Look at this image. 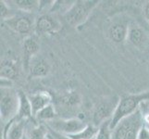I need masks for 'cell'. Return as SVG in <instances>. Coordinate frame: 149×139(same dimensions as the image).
Segmentation results:
<instances>
[{
	"mask_svg": "<svg viewBox=\"0 0 149 139\" xmlns=\"http://www.w3.org/2000/svg\"><path fill=\"white\" fill-rule=\"evenodd\" d=\"M149 100V90L138 94H125L119 98L114 114L110 120V128L113 130L122 119L134 113L143 102Z\"/></svg>",
	"mask_w": 149,
	"mask_h": 139,
	"instance_id": "6da1fadb",
	"label": "cell"
},
{
	"mask_svg": "<svg viewBox=\"0 0 149 139\" xmlns=\"http://www.w3.org/2000/svg\"><path fill=\"white\" fill-rule=\"evenodd\" d=\"M143 125V111L140 108L118 123L112 130V139H137Z\"/></svg>",
	"mask_w": 149,
	"mask_h": 139,
	"instance_id": "7a4b0ae2",
	"label": "cell"
},
{
	"mask_svg": "<svg viewBox=\"0 0 149 139\" xmlns=\"http://www.w3.org/2000/svg\"><path fill=\"white\" fill-rule=\"evenodd\" d=\"M19 108V95L13 88H1L0 117L1 122L9 123L16 119Z\"/></svg>",
	"mask_w": 149,
	"mask_h": 139,
	"instance_id": "3957f363",
	"label": "cell"
},
{
	"mask_svg": "<svg viewBox=\"0 0 149 139\" xmlns=\"http://www.w3.org/2000/svg\"><path fill=\"white\" fill-rule=\"evenodd\" d=\"M98 3L99 1H93V0L92 1L77 0L69 11L63 16L66 22L72 27H79L83 25Z\"/></svg>",
	"mask_w": 149,
	"mask_h": 139,
	"instance_id": "277c9868",
	"label": "cell"
},
{
	"mask_svg": "<svg viewBox=\"0 0 149 139\" xmlns=\"http://www.w3.org/2000/svg\"><path fill=\"white\" fill-rule=\"evenodd\" d=\"M87 126L86 123L78 118H70V119H54L47 122L48 129L65 136L74 135L84 130Z\"/></svg>",
	"mask_w": 149,
	"mask_h": 139,
	"instance_id": "5b68a950",
	"label": "cell"
},
{
	"mask_svg": "<svg viewBox=\"0 0 149 139\" xmlns=\"http://www.w3.org/2000/svg\"><path fill=\"white\" fill-rule=\"evenodd\" d=\"M119 99L116 101L103 100L97 104L93 112V124L99 127L103 122L110 121L114 114Z\"/></svg>",
	"mask_w": 149,
	"mask_h": 139,
	"instance_id": "8992f818",
	"label": "cell"
},
{
	"mask_svg": "<svg viewBox=\"0 0 149 139\" xmlns=\"http://www.w3.org/2000/svg\"><path fill=\"white\" fill-rule=\"evenodd\" d=\"M35 30L41 34H56L61 30V23L56 18L44 14L41 15L35 22Z\"/></svg>",
	"mask_w": 149,
	"mask_h": 139,
	"instance_id": "52a82bcc",
	"label": "cell"
},
{
	"mask_svg": "<svg viewBox=\"0 0 149 139\" xmlns=\"http://www.w3.org/2000/svg\"><path fill=\"white\" fill-rule=\"evenodd\" d=\"M5 22L15 33H18L20 34H28L33 27V25H35L33 20L30 17L17 16V15H15L14 17L6 20Z\"/></svg>",
	"mask_w": 149,
	"mask_h": 139,
	"instance_id": "ba28073f",
	"label": "cell"
},
{
	"mask_svg": "<svg viewBox=\"0 0 149 139\" xmlns=\"http://www.w3.org/2000/svg\"><path fill=\"white\" fill-rule=\"evenodd\" d=\"M130 24L124 20H118L113 22L109 29V36L112 42L121 44L128 39Z\"/></svg>",
	"mask_w": 149,
	"mask_h": 139,
	"instance_id": "9c48e42d",
	"label": "cell"
},
{
	"mask_svg": "<svg viewBox=\"0 0 149 139\" xmlns=\"http://www.w3.org/2000/svg\"><path fill=\"white\" fill-rule=\"evenodd\" d=\"M25 121L14 119L6 125L3 139H25Z\"/></svg>",
	"mask_w": 149,
	"mask_h": 139,
	"instance_id": "30bf717a",
	"label": "cell"
},
{
	"mask_svg": "<svg viewBox=\"0 0 149 139\" xmlns=\"http://www.w3.org/2000/svg\"><path fill=\"white\" fill-rule=\"evenodd\" d=\"M29 99L31 102V105H32L33 113L34 117L41 110H43L47 106L52 104V96L50 95V93L47 91H40L32 96H29Z\"/></svg>",
	"mask_w": 149,
	"mask_h": 139,
	"instance_id": "8fae6325",
	"label": "cell"
},
{
	"mask_svg": "<svg viewBox=\"0 0 149 139\" xmlns=\"http://www.w3.org/2000/svg\"><path fill=\"white\" fill-rule=\"evenodd\" d=\"M128 40L130 43L138 48L146 47L147 45L148 38L146 32L140 26L132 23L129 27V34H128Z\"/></svg>",
	"mask_w": 149,
	"mask_h": 139,
	"instance_id": "7c38bea8",
	"label": "cell"
},
{
	"mask_svg": "<svg viewBox=\"0 0 149 139\" xmlns=\"http://www.w3.org/2000/svg\"><path fill=\"white\" fill-rule=\"evenodd\" d=\"M19 108L17 119L19 120H27V119H33V113L29 96L25 95L23 92H19Z\"/></svg>",
	"mask_w": 149,
	"mask_h": 139,
	"instance_id": "4fadbf2b",
	"label": "cell"
},
{
	"mask_svg": "<svg viewBox=\"0 0 149 139\" xmlns=\"http://www.w3.org/2000/svg\"><path fill=\"white\" fill-rule=\"evenodd\" d=\"M39 49H40V45L34 38H33L32 36H28L24 39V41H23V54H24L25 64L27 66L33 57L38 53Z\"/></svg>",
	"mask_w": 149,
	"mask_h": 139,
	"instance_id": "5bb4252c",
	"label": "cell"
},
{
	"mask_svg": "<svg viewBox=\"0 0 149 139\" xmlns=\"http://www.w3.org/2000/svg\"><path fill=\"white\" fill-rule=\"evenodd\" d=\"M1 78L14 80L18 76V66L11 59H5L1 62Z\"/></svg>",
	"mask_w": 149,
	"mask_h": 139,
	"instance_id": "9a60e30c",
	"label": "cell"
},
{
	"mask_svg": "<svg viewBox=\"0 0 149 139\" xmlns=\"http://www.w3.org/2000/svg\"><path fill=\"white\" fill-rule=\"evenodd\" d=\"M10 3H13L12 5H14L18 9L26 13L39 10L40 7V1L37 0H14V1H10Z\"/></svg>",
	"mask_w": 149,
	"mask_h": 139,
	"instance_id": "2e32d148",
	"label": "cell"
},
{
	"mask_svg": "<svg viewBox=\"0 0 149 139\" xmlns=\"http://www.w3.org/2000/svg\"><path fill=\"white\" fill-rule=\"evenodd\" d=\"M49 73V65L47 61L43 59L36 61L31 67L30 76L31 77H44L47 76Z\"/></svg>",
	"mask_w": 149,
	"mask_h": 139,
	"instance_id": "e0dca14e",
	"label": "cell"
},
{
	"mask_svg": "<svg viewBox=\"0 0 149 139\" xmlns=\"http://www.w3.org/2000/svg\"><path fill=\"white\" fill-rule=\"evenodd\" d=\"M98 131V127L94 124H87V126L81 132L74 133V135L67 136L70 139H95Z\"/></svg>",
	"mask_w": 149,
	"mask_h": 139,
	"instance_id": "ac0fdd59",
	"label": "cell"
},
{
	"mask_svg": "<svg viewBox=\"0 0 149 139\" xmlns=\"http://www.w3.org/2000/svg\"><path fill=\"white\" fill-rule=\"evenodd\" d=\"M60 103L64 107L68 108V109H74L75 107H78L81 103V97L79 94L75 92L69 93L65 96H63L60 98Z\"/></svg>",
	"mask_w": 149,
	"mask_h": 139,
	"instance_id": "d6986e66",
	"label": "cell"
},
{
	"mask_svg": "<svg viewBox=\"0 0 149 139\" xmlns=\"http://www.w3.org/2000/svg\"><path fill=\"white\" fill-rule=\"evenodd\" d=\"M56 113L55 107L53 106V104H50L45 108H44L43 110H41L37 114L35 115V118L39 121H44L45 122H50L56 119Z\"/></svg>",
	"mask_w": 149,
	"mask_h": 139,
	"instance_id": "ffe728a7",
	"label": "cell"
},
{
	"mask_svg": "<svg viewBox=\"0 0 149 139\" xmlns=\"http://www.w3.org/2000/svg\"><path fill=\"white\" fill-rule=\"evenodd\" d=\"M74 3L75 1H64V0H62V1H55L50 12L59 13V14H62L64 16V15L70 10V8L73 6Z\"/></svg>",
	"mask_w": 149,
	"mask_h": 139,
	"instance_id": "44dd1931",
	"label": "cell"
},
{
	"mask_svg": "<svg viewBox=\"0 0 149 139\" xmlns=\"http://www.w3.org/2000/svg\"><path fill=\"white\" fill-rule=\"evenodd\" d=\"M95 139H112V130L110 128V121L103 122L98 127V131Z\"/></svg>",
	"mask_w": 149,
	"mask_h": 139,
	"instance_id": "7402d4cb",
	"label": "cell"
},
{
	"mask_svg": "<svg viewBox=\"0 0 149 139\" xmlns=\"http://www.w3.org/2000/svg\"><path fill=\"white\" fill-rule=\"evenodd\" d=\"M27 139H49L48 132L44 126L37 125L31 130Z\"/></svg>",
	"mask_w": 149,
	"mask_h": 139,
	"instance_id": "603a6c76",
	"label": "cell"
},
{
	"mask_svg": "<svg viewBox=\"0 0 149 139\" xmlns=\"http://www.w3.org/2000/svg\"><path fill=\"white\" fill-rule=\"evenodd\" d=\"M0 13H1V20H8L10 18L14 17L15 13H13V10L8 7V4H7L6 1H0Z\"/></svg>",
	"mask_w": 149,
	"mask_h": 139,
	"instance_id": "cb8c5ba5",
	"label": "cell"
},
{
	"mask_svg": "<svg viewBox=\"0 0 149 139\" xmlns=\"http://www.w3.org/2000/svg\"><path fill=\"white\" fill-rule=\"evenodd\" d=\"M47 129H48V128H47ZM48 133H49V135L52 136L54 139H70L69 136H67L65 135H62V133H56V132L52 131V130H50V129H48Z\"/></svg>",
	"mask_w": 149,
	"mask_h": 139,
	"instance_id": "d4e9b609",
	"label": "cell"
},
{
	"mask_svg": "<svg viewBox=\"0 0 149 139\" xmlns=\"http://www.w3.org/2000/svg\"><path fill=\"white\" fill-rule=\"evenodd\" d=\"M143 12L145 19L146 20V22L149 23V1L145 4V6H143Z\"/></svg>",
	"mask_w": 149,
	"mask_h": 139,
	"instance_id": "484cf974",
	"label": "cell"
},
{
	"mask_svg": "<svg viewBox=\"0 0 149 139\" xmlns=\"http://www.w3.org/2000/svg\"><path fill=\"white\" fill-rule=\"evenodd\" d=\"M143 124H146V126L149 127V110L143 111Z\"/></svg>",
	"mask_w": 149,
	"mask_h": 139,
	"instance_id": "4316f807",
	"label": "cell"
},
{
	"mask_svg": "<svg viewBox=\"0 0 149 139\" xmlns=\"http://www.w3.org/2000/svg\"><path fill=\"white\" fill-rule=\"evenodd\" d=\"M48 137H49V139H54V138H53L52 136H51L49 135V133H48Z\"/></svg>",
	"mask_w": 149,
	"mask_h": 139,
	"instance_id": "83f0119b",
	"label": "cell"
},
{
	"mask_svg": "<svg viewBox=\"0 0 149 139\" xmlns=\"http://www.w3.org/2000/svg\"><path fill=\"white\" fill-rule=\"evenodd\" d=\"M25 139H26V138H25Z\"/></svg>",
	"mask_w": 149,
	"mask_h": 139,
	"instance_id": "f1b7e54d",
	"label": "cell"
}]
</instances>
